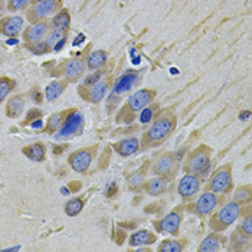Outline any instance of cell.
<instances>
[{"label":"cell","mask_w":252,"mask_h":252,"mask_svg":"<svg viewBox=\"0 0 252 252\" xmlns=\"http://www.w3.org/2000/svg\"><path fill=\"white\" fill-rule=\"evenodd\" d=\"M33 46H35V48H31V49H32V52H35L36 55H42V54H45V52L49 51V46H48L45 42H38L36 45L33 43Z\"/></svg>","instance_id":"obj_38"},{"label":"cell","mask_w":252,"mask_h":252,"mask_svg":"<svg viewBox=\"0 0 252 252\" xmlns=\"http://www.w3.org/2000/svg\"><path fill=\"white\" fill-rule=\"evenodd\" d=\"M25 98L22 95H13L7 101V107H6V114L9 118H18L23 113L25 108Z\"/></svg>","instance_id":"obj_22"},{"label":"cell","mask_w":252,"mask_h":252,"mask_svg":"<svg viewBox=\"0 0 252 252\" xmlns=\"http://www.w3.org/2000/svg\"><path fill=\"white\" fill-rule=\"evenodd\" d=\"M199 189H200V180H199L197 175H189L188 173L182 177V180L177 185V193L183 199L194 196L199 192Z\"/></svg>","instance_id":"obj_12"},{"label":"cell","mask_w":252,"mask_h":252,"mask_svg":"<svg viewBox=\"0 0 252 252\" xmlns=\"http://www.w3.org/2000/svg\"><path fill=\"white\" fill-rule=\"evenodd\" d=\"M63 36H65V32H63V31H61V29H52V32L46 35L45 43H46L48 46H52V48H54V45L58 42L59 39L63 38Z\"/></svg>","instance_id":"obj_33"},{"label":"cell","mask_w":252,"mask_h":252,"mask_svg":"<svg viewBox=\"0 0 252 252\" xmlns=\"http://www.w3.org/2000/svg\"><path fill=\"white\" fill-rule=\"evenodd\" d=\"M84 209V200L75 197V199H71L69 202H66L65 205V212L68 216H77L78 214H81V211Z\"/></svg>","instance_id":"obj_29"},{"label":"cell","mask_w":252,"mask_h":252,"mask_svg":"<svg viewBox=\"0 0 252 252\" xmlns=\"http://www.w3.org/2000/svg\"><path fill=\"white\" fill-rule=\"evenodd\" d=\"M66 113H68V111H61V113L52 114V116L49 117L48 124H46V131H48L49 134L57 133L59 128H61V126H62V123H63V118H65V114H66Z\"/></svg>","instance_id":"obj_27"},{"label":"cell","mask_w":252,"mask_h":252,"mask_svg":"<svg viewBox=\"0 0 252 252\" xmlns=\"http://www.w3.org/2000/svg\"><path fill=\"white\" fill-rule=\"evenodd\" d=\"M114 192H117V186H116V185H113V186H111V190H110V192L107 193V194H108V197H111Z\"/></svg>","instance_id":"obj_45"},{"label":"cell","mask_w":252,"mask_h":252,"mask_svg":"<svg viewBox=\"0 0 252 252\" xmlns=\"http://www.w3.org/2000/svg\"><path fill=\"white\" fill-rule=\"evenodd\" d=\"M239 215H241V205L235 200L228 202L218 214L212 216V219L209 220V226L215 232L225 231L239 218Z\"/></svg>","instance_id":"obj_2"},{"label":"cell","mask_w":252,"mask_h":252,"mask_svg":"<svg viewBox=\"0 0 252 252\" xmlns=\"http://www.w3.org/2000/svg\"><path fill=\"white\" fill-rule=\"evenodd\" d=\"M140 113H141V116L138 117L140 123L146 124V123H149V121L153 118V114H155V107H150V105H147V107H146V108H143Z\"/></svg>","instance_id":"obj_35"},{"label":"cell","mask_w":252,"mask_h":252,"mask_svg":"<svg viewBox=\"0 0 252 252\" xmlns=\"http://www.w3.org/2000/svg\"><path fill=\"white\" fill-rule=\"evenodd\" d=\"M32 3H39V1H43V0H31Z\"/></svg>","instance_id":"obj_47"},{"label":"cell","mask_w":252,"mask_h":252,"mask_svg":"<svg viewBox=\"0 0 252 252\" xmlns=\"http://www.w3.org/2000/svg\"><path fill=\"white\" fill-rule=\"evenodd\" d=\"M29 3H31V0H9L7 9L10 12H18V10L25 9Z\"/></svg>","instance_id":"obj_34"},{"label":"cell","mask_w":252,"mask_h":252,"mask_svg":"<svg viewBox=\"0 0 252 252\" xmlns=\"http://www.w3.org/2000/svg\"><path fill=\"white\" fill-rule=\"evenodd\" d=\"M180 161V155L175 153H166L161 157H158L152 167V173L155 176H166V177H173L175 175V166Z\"/></svg>","instance_id":"obj_9"},{"label":"cell","mask_w":252,"mask_h":252,"mask_svg":"<svg viewBox=\"0 0 252 252\" xmlns=\"http://www.w3.org/2000/svg\"><path fill=\"white\" fill-rule=\"evenodd\" d=\"M18 43V39H9L7 40V45H16Z\"/></svg>","instance_id":"obj_46"},{"label":"cell","mask_w":252,"mask_h":252,"mask_svg":"<svg viewBox=\"0 0 252 252\" xmlns=\"http://www.w3.org/2000/svg\"><path fill=\"white\" fill-rule=\"evenodd\" d=\"M241 229H242V233H245L248 238L252 236V218L251 215H248L247 218H244L242 223H241Z\"/></svg>","instance_id":"obj_37"},{"label":"cell","mask_w":252,"mask_h":252,"mask_svg":"<svg viewBox=\"0 0 252 252\" xmlns=\"http://www.w3.org/2000/svg\"><path fill=\"white\" fill-rule=\"evenodd\" d=\"M218 205H219L218 194L211 192V190H208V192L200 194L199 199L196 200V203H194V212H196L197 216L205 218V216L212 214L215 209H216Z\"/></svg>","instance_id":"obj_10"},{"label":"cell","mask_w":252,"mask_h":252,"mask_svg":"<svg viewBox=\"0 0 252 252\" xmlns=\"http://www.w3.org/2000/svg\"><path fill=\"white\" fill-rule=\"evenodd\" d=\"M32 98H33V101H35L36 104L42 102V95H40V93H39L38 90H36V94H35V93L32 94Z\"/></svg>","instance_id":"obj_42"},{"label":"cell","mask_w":252,"mask_h":252,"mask_svg":"<svg viewBox=\"0 0 252 252\" xmlns=\"http://www.w3.org/2000/svg\"><path fill=\"white\" fill-rule=\"evenodd\" d=\"M211 164V149L205 144L193 150L185 164V172L189 175H203Z\"/></svg>","instance_id":"obj_3"},{"label":"cell","mask_w":252,"mask_h":252,"mask_svg":"<svg viewBox=\"0 0 252 252\" xmlns=\"http://www.w3.org/2000/svg\"><path fill=\"white\" fill-rule=\"evenodd\" d=\"M137 81H138V74L137 72L124 74L123 77L118 78V81H117L114 88H113V94L114 95H121V94H126V93L131 91V88L136 85Z\"/></svg>","instance_id":"obj_17"},{"label":"cell","mask_w":252,"mask_h":252,"mask_svg":"<svg viewBox=\"0 0 252 252\" xmlns=\"http://www.w3.org/2000/svg\"><path fill=\"white\" fill-rule=\"evenodd\" d=\"M156 235L152 231H147V229H141V231H137L134 232L130 239H128V245L130 247H140V245H152L156 242Z\"/></svg>","instance_id":"obj_19"},{"label":"cell","mask_w":252,"mask_h":252,"mask_svg":"<svg viewBox=\"0 0 252 252\" xmlns=\"http://www.w3.org/2000/svg\"><path fill=\"white\" fill-rule=\"evenodd\" d=\"M52 29H61L63 32H66L69 29L71 25V15L66 9H61L58 13L54 16L52 19Z\"/></svg>","instance_id":"obj_23"},{"label":"cell","mask_w":252,"mask_h":252,"mask_svg":"<svg viewBox=\"0 0 252 252\" xmlns=\"http://www.w3.org/2000/svg\"><path fill=\"white\" fill-rule=\"evenodd\" d=\"M23 155L26 156L29 160L32 161H45L46 158V149L42 143H33V144H29L26 147H23Z\"/></svg>","instance_id":"obj_20"},{"label":"cell","mask_w":252,"mask_h":252,"mask_svg":"<svg viewBox=\"0 0 252 252\" xmlns=\"http://www.w3.org/2000/svg\"><path fill=\"white\" fill-rule=\"evenodd\" d=\"M82 123H84L82 114L79 111H77V110H71L69 116L65 118V121L62 123L61 128H59L57 133H54V138H57V140H65V138L72 137L81 130Z\"/></svg>","instance_id":"obj_6"},{"label":"cell","mask_w":252,"mask_h":252,"mask_svg":"<svg viewBox=\"0 0 252 252\" xmlns=\"http://www.w3.org/2000/svg\"><path fill=\"white\" fill-rule=\"evenodd\" d=\"M160 252H180L183 251V241H172L166 239L158 247Z\"/></svg>","instance_id":"obj_31"},{"label":"cell","mask_w":252,"mask_h":252,"mask_svg":"<svg viewBox=\"0 0 252 252\" xmlns=\"http://www.w3.org/2000/svg\"><path fill=\"white\" fill-rule=\"evenodd\" d=\"M140 146H141V143L137 137H128V138H123L118 143L113 144V149L121 157H128V156H133L134 153H137Z\"/></svg>","instance_id":"obj_16"},{"label":"cell","mask_w":252,"mask_h":252,"mask_svg":"<svg viewBox=\"0 0 252 252\" xmlns=\"http://www.w3.org/2000/svg\"><path fill=\"white\" fill-rule=\"evenodd\" d=\"M40 117H42V111H40V110H32V111H29V116L25 120L23 124H28L31 120H33V118H40Z\"/></svg>","instance_id":"obj_39"},{"label":"cell","mask_w":252,"mask_h":252,"mask_svg":"<svg viewBox=\"0 0 252 252\" xmlns=\"http://www.w3.org/2000/svg\"><path fill=\"white\" fill-rule=\"evenodd\" d=\"M13 88H15V81L13 79L7 77L0 78V104L12 93Z\"/></svg>","instance_id":"obj_30"},{"label":"cell","mask_w":252,"mask_h":252,"mask_svg":"<svg viewBox=\"0 0 252 252\" xmlns=\"http://www.w3.org/2000/svg\"><path fill=\"white\" fill-rule=\"evenodd\" d=\"M65 43H66V38L63 36V38L59 39L58 42L54 45V48H52V49H54L55 52H59V51H62V48H63V45H65Z\"/></svg>","instance_id":"obj_40"},{"label":"cell","mask_w":252,"mask_h":252,"mask_svg":"<svg viewBox=\"0 0 252 252\" xmlns=\"http://www.w3.org/2000/svg\"><path fill=\"white\" fill-rule=\"evenodd\" d=\"M0 9H1V0H0Z\"/></svg>","instance_id":"obj_48"},{"label":"cell","mask_w":252,"mask_h":252,"mask_svg":"<svg viewBox=\"0 0 252 252\" xmlns=\"http://www.w3.org/2000/svg\"><path fill=\"white\" fill-rule=\"evenodd\" d=\"M233 185L232 164L220 166L208 182V188L216 194H226L231 192Z\"/></svg>","instance_id":"obj_4"},{"label":"cell","mask_w":252,"mask_h":252,"mask_svg":"<svg viewBox=\"0 0 252 252\" xmlns=\"http://www.w3.org/2000/svg\"><path fill=\"white\" fill-rule=\"evenodd\" d=\"M48 31H49V25L45 22V20H40V22H35L32 23L23 33V40L26 43H38L42 42L43 38H46L48 35Z\"/></svg>","instance_id":"obj_13"},{"label":"cell","mask_w":252,"mask_h":252,"mask_svg":"<svg viewBox=\"0 0 252 252\" xmlns=\"http://www.w3.org/2000/svg\"><path fill=\"white\" fill-rule=\"evenodd\" d=\"M105 62H107V52H104V51H94L87 58V68L91 69V71H95L98 68H101L102 65H105Z\"/></svg>","instance_id":"obj_25"},{"label":"cell","mask_w":252,"mask_h":252,"mask_svg":"<svg viewBox=\"0 0 252 252\" xmlns=\"http://www.w3.org/2000/svg\"><path fill=\"white\" fill-rule=\"evenodd\" d=\"M85 42V35L84 33H79L77 38L74 39V42H72V46H79L81 43H84Z\"/></svg>","instance_id":"obj_41"},{"label":"cell","mask_w":252,"mask_h":252,"mask_svg":"<svg viewBox=\"0 0 252 252\" xmlns=\"http://www.w3.org/2000/svg\"><path fill=\"white\" fill-rule=\"evenodd\" d=\"M157 231L161 233H170V235H177L180 225H182V215L180 212H170L166 215L163 219H160L158 222H155Z\"/></svg>","instance_id":"obj_11"},{"label":"cell","mask_w":252,"mask_h":252,"mask_svg":"<svg viewBox=\"0 0 252 252\" xmlns=\"http://www.w3.org/2000/svg\"><path fill=\"white\" fill-rule=\"evenodd\" d=\"M97 149L98 146H94V147H87V149L74 152L68 158L72 170H75L77 173H85L93 163V158L97 153Z\"/></svg>","instance_id":"obj_5"},{"label":"cell","mask_w":252,"mask_h":252,"mask_svg":"<svg viewBox=\"0 0 252 252\" xmlns=\"http://www.w3.org/2000/svg\"><path fill=\"white\" fill-rule=\"evenodd\" d=\"M61 4H62V0H43V1H39V3H36V6H33L28 12V19L31 20L32 23L48 19L55 12H58Z\"/></svg>","instance_id":"obj_7"},{"label":"cell","mask_w":252,"mask_h":252,"mask_svg":"<svg viewBox=\"0 0 252 252\" xmlns=\"http://www.w3.org/2000/svg\"><path fill=\"white\" fill-rule=\"evenodd\" d=\"M155 90H147V88L138 90V91L134 93L133 95H130L128 101H127V105H126L124 110H128V111L133 113V114L140 113V111H141L143 108H146L147 105H152V102L155 101Z\"/></svg>","instance_id":"obj_8"},{"label":"cell","mask_w":252,"mask_h":252,"mask_svg":"<svg viewBox=\"0 0 252 252\" xmlns=\"http://www.w3.org/2000/svg\"><path fill=\"white\" fill-rule=\"evenodd\" d=\"M250 116H251L250 111H244V113L239 114V118H241V120H247V118H250Z\"/></svg>","instance_id":"obj_44"},{"label":"cell","mask_w":252,"mask_h":252,"mask_svg":"<svg viewBox=\"0 0 252 252\" xmlns=\"http://www.w3.org/2000/svg\"><path fill=\"white\" fill-rule=\"evenodd\" d=\"M42 124H43V123H42V120H40V118H38V121H36V123L33 121L31 126H32V128H40V127H42Z\"/></svg>","instance_id":"obj_43"},{"label":"cell","mask_w":252,"mask_h":252,"mask_svg":"<svg viewBox=\"0 0 252 252\" xmlns=\"http://www.w3.org/2000/svg\"><path fill=\"white\" fill-rule=\"evenodd\" d=\"M23 23H25L23 18H20V16H9L1 22L0 32H1V35H4L7 38H15L22 32Z\"/></svg>","instance_id":"obj_15"},{"label":"cell","mask_w":252,"mask_h":252,"mask_svg":"<svg viewBox=\"0 0 252 252\" xmlns=\"http://www.w3.org/2000/svg\"><path fill=\"white\" fill-rule=\"evenodd\" d=\"M172 179L166 177V176H156L153 179H150L149 182H146V192L150 196H158V194L164 193L167 189V185Z\"/></svg>","instance_id":"obj_18"},{"label":"cell","mask_w":252,"mask_h":252,"mask_svg":"<svg viewBox=\"0 0 252 252\" xmlns=\"http://www.w3.org/2000/svg\"><path fill=\"white\" fill-rule=\"evenodd\" d=\"M176 127V117L175 116H164L157 118L155 123L150 126V128L143 134V144L144 146H152V144H158L164 141L170 133L175 130Z\"/></svg>","instance_id":"obj_1"},{"label":"cell","mask_w":252,"mask_h":252,"mask_svg":"<svg viewBox=\"0 0 252 252\" xmlns=\"http://www.w3.org/2000/svg\"><path fill=\"white\" fill-rule=\"evenodd\" d=\"M219 247H220V238H219L218 235L212 233V235H208V236L202 241V244H200V247H199V252L218 251Z\"/></svg>","instance_id":"obj_26"},{"label":"cell","mask_w":252,"mask_h":252,"mask_svg":"<svg viewBox=\"0 0 252 252\" xmlns=\"http://www.w3.org/2000/svg\"><path fill=\"white\" fill-rule=\"evenodd\" d=\"M144 182H146V173L143 170L134 172L133 175L128 176V185H130L131 189L140 188L141 185H144Z\"/></svg>","instance_id":"obj_32"},{"label":"cell","mask_w":252,"mask_h":252,"mask_svg":"<svg viewBox=\"0 0 252 252\" xmlns=\"http://www.w3.org/2000/svg\"><path fill=\"white\" fill-rule=\"evenodd\" d=\"M85 71V63L82 59H71L62 66V74L68 82H77Z\"/></svg>","instance_id":"obj_14"},{"label":"cell","mask_w":252,"mask_h":252,"mask_svg":"<svg viewBox=\"0 0 252 252\" xmlns=\"http://www.w3.org/2000/svg\"><path fill=\"white\" fill-rule=\"evenodd\" d=\"M66 82L68 81H52L45 90L46 101H55L57 98L61 97V94L63 93V90L66 87Z\"/></svg>","instance_id":"obj_24"},{"label":"cell","mask_w":252,"mask_h":252,"mask_svg":"<svg viewBox=\"0 0 252 252\" xmlns=\"http://www.w3.org/2000/svg\"><path fill=\"white\" fill-rule=\"evenodd\" d=\"M104 75V72L102 71H94L93 72V75H90V77L85 78V81H84V87H93V85H95L98 81H101V77Z\"/></svg>","instance_id":"obj_36"},{"label":"cell","mask_w":252,"mask_h":252,"mask_svg":"<svg viewBox=\"0 0 252 252\" xmlns=\"http://www.w3.org/2000/svg\"><path fill=\"white\" fill-rule=\"evenodd\" d=\"M252 190L250 186H239L235 193H233V197H235V202H238L239 205H245L251 200Z\"/></svg>","instance_id":"obj_28"},{"label":"cell","mask_w":252,"mask_h":252,"mask_svg":"<svg viewBox=\"0 0 252 252\" xmlns=\"http://www.w3.org/2000/svg\"><path fill=\"white\" fill-rule=\"evenodd\" d=\"M108 88H110V84H108V81H98L95 85H93L91 87V90H90V95H88V101H91V102H94V104H98V102H101L104 97L107 95V93H108Z\"/></svg>","instance_id":"obj_21"}]
</instances>
